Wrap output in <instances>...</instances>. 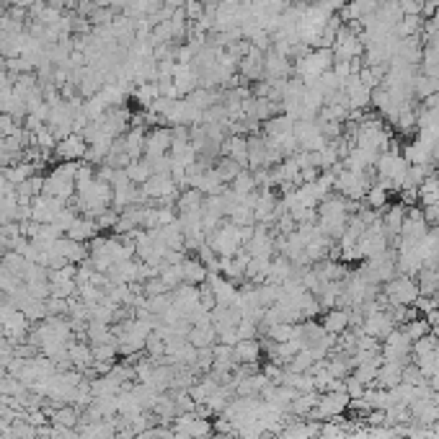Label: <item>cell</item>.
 I'll return each mask as SVG.
<instances>
[{
	"label": "cell",
	"mask_w": 439,
	"mask_h": 439,
	"mask_svg": "<svg viewBox=\"0 0 439 439\" xmlns=\"http://www.w3.org/2000/svg\"><path fill=\"white\" fill-rule=\"evenodd\" d=\"M171 145H174V129L166 125L153 127L145 137V158H161V155L171 153Z\"/></svg>",
	"instance_id": "1"
},
{
	"label": "cell",
	"mask_w": 439,
	"mask_h": 439,
	"mask_svg": "<svg viewBox=\"0 0 439 439\" xmlns=\"http://www.w3.org/2000/svg\"><path fill=\"white\" fill-rule=\"evenodd\" d=\"M388 295H391V300L398 302V305H406V302H413L418 297V287L413 285L408 277H401V279H391L388 282Z\"/></svg>",
	"instance_id": "3"
},
{
	"label": "cell",
	"mask_w": 439,
	"mask_h": 439,
	"mask_svg": "<svg viewBox=\"0 0 439 439\" xmlns=\"http://www.w3.org/2000/svg\"><path fill=\"white\" fill-rule=\"evenodd\" d=\"M207 266L202 264V261H196V258H186L181 264V277L184 282H189V285H199V282H204L207 279Z\"/></svg>",
	"instance_id": "4"
},
{
	"label": "cell",
	"mask_w": 439,
	"mask_h": 439,
	"mask_svg": "<svg viewBox=\"0 0 439 439\" xmlns=\"http://www.w3.org/2000/svg\"><path fill=\"white\" fill-rule=\"evenodd\" d=\"M347 313H342V310H334V313L326 315V323H323V328L326 331H331V334H336V331H344V326H347Z\"/></svg>",
	"instance_id": "6"
},
{
	"label": "cell",
	"mask_w": 439,
	"mask_h": 439,
	"mask_svg": "<svg viewBox=\"0 0 439 439\" xmlns=\"http://www.w3.org/2000/svg\"><path fill=\"white\" fill-rule=\"evenodd\" d=\"M204 11H207V8H204V3H202V0H186V3H184V14H186L189 23L202 21Z\"/></svg>",
	"instance_id": "5"
},
{
	"label": "cell",
	"mask_w": 439,
	"mask_h": 439,
	"mask_svg": "<svg viewBox=\"0 0 439 439\" xmlns=\"http://www.w3.org/2000/svg\"><path fill=\"white\" fill-rule=\"evenodd\" d=\"M85 153H88V142H85L83 134H78V132L57 139V145H55V155L60 161H80V158H85Z\"/></svg>",
	"instance_id": "2"
}]
</instances>
